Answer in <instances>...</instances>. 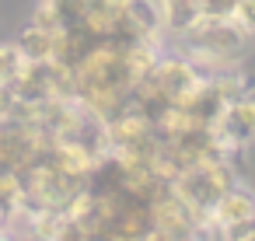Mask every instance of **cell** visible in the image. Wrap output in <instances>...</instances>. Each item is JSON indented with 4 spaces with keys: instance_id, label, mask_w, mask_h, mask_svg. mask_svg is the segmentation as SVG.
Instances as JSON below:
<instances>
[{
    "instance_id": "7a4b0ae2",
    "label": "cell",
    "mask_w": 255,
    "mask_h": 241,
    "mask_svg": "<svg viewBox=\"0 0 255 241\" xmlns=\"http://www.w3.org/2000/svg\"><path fill=\"white\" fill-rule=\"evenodd\" d=\"M210 220L217 224V231L224 234V241H238L245 231H252L255 224V192H248L241 182L234 189L224 192V199L213 206Z\"/></svg>"
},
{
    "instance_id": "3957f363",
    "label": "cell",
    "mask_w": 255,
    "mask_h": 241,
    "mask_svg": "<svg viewBox=\"0 0 255 241\" xmlns=\"http://www.w3.org/2000/svg\"><path fill=\"white\" fill-rule=\"evenodd\" d=\"M21 63H25V56L14 42H0V84H11L14 74L21 70Z\"/></svg>"
},
{
    "instance_id": "6da1fadb",
    "label": "cell",
    "mask_w": 255,
    "mask_h": 241,
    "mask_svg": "<svg viewBox=\"0 0 255 241\" xmlns=\"http://www.w3.org/2000/svg\"><path fill=\"white\" fill-rule=\"evenodd\" d=\"M213 133L231 154H245L255 143V88L227 102V109L220 112Z\"/></svg>"
},
{
    "instance_id": "277c9868",
    "label": "cell",
    "mask_w": 255,
    "mask_h": 241,
    "mask_svg": "<svg viewBox=\"0 0 255 241\" xmlns=\"http://www.w3.org/2000/svg\"><path fill=\"white\" fill-rule=\"evenodd\" d=\"M0 241H18V238H14L11 231H0Z\"/></svg>"
}]
</instances>
